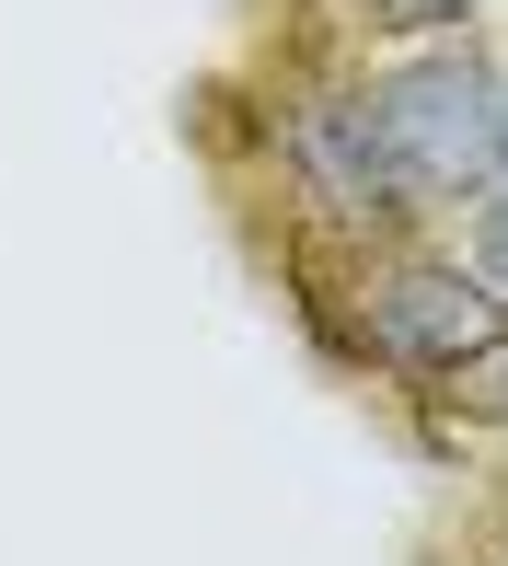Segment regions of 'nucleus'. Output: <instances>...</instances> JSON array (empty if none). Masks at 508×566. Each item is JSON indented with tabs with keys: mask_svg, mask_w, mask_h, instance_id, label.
<instances>
[{
	"mask_svg": "<svg viewBox=\"0 0 508 566\" xmlns=\"http://www.w3.org/2000/svg\"><path fill=\"white\" fill-rule=\"evenodd\" d=\"M474 405H486V417H497V428H508V347H497V358H486V370H474Z\"/></svg>",
	"mask_w": 508,
	"mask_h": 566,
	"instance_id": "nucleus-6",
	"label": "nucleus"
},
{
	"mask_svg": "<svg viewBox=\"0 0 508 566\" xmlns=\"http://www.w3.org/2000/svg\"><path fill=\"white\" fill-rule=\"evenodd\" d=\"M497 186H508V82H497Z\"/></svg>",
	"mask_w": 508,
	"mask_h": 566,
	"instance_id": "nucleus-7",
	"label": "nucleus"
},
{
	"mask_svg": "<svg viewBox=\"0 0 508 566\" xmlns=\"http://www.w3.org/2000/svg\"><path fill=\"white\" fill-rule=\"evenodd\" d=\"M289 163H300V186H313L336 220H404L416 209L370 82H336V93H313V105H289Z\"/></svg>",
	"mask_w": 508,
	"mask_h": 566,
	"instance_id": "nucleus-3",
	"label": "nucleus"
},
{
	"mask_svg": "<svg viewBox=\"0 0 508 566\" xmlns=\"http://www.w3.org/2000/svg\"><path fill=\"white\" fill-rule=\"evenodd\" d=\"M370 23H393V35H451V23H474V0H370Z\"/></svg>",
	"mask_w": 508,
	"mask_h": 566,
	"instance_id": "nucleus-5",
	"label": "nucleus"
},
{
	"mask_svg": "<svg viewBox=\"0 0 508 566\" xmlns=\"http://www.w3.org/2000/svg\"><path fill=\"white\" fill-rule=\"evenodd\" d=\"M359 324H370V358H393V370H416V381H474L508 347V301L474 266H451V254L381 266L359 290Z\"/></svg>",
	"mask_w": 508,
	"mask_h": 566,
	"instance_id": "nucleus-2",
	"label": "nucleus"
},
{
	"mask_svg": "<svg viewBox=\"0 0 508 566\" xmlns=\"http://www.w3.org/2000/svg\"><path fill=\"white\" fill-rule=\"evenodd\" d=\"M474 277H486V290L508 301V186H486V197H474Z\"/></svg>",
	"mask_w": 508,
	"mask_h": 566,
	"instance_id": "nucleus-4",
	"label": "nucleus"
},
{
	"mask_svg": "<svg viewBox=\"0 0 508 566\" xmlns=\"http://www.w3.org/2000/svg\"><path fill=\"white\" fill-rule=\"evenodd\" d=\"M497 82L508 70H486L474 46H416V59H393L370 82L416 209H463V197L497 186Z\"/></svg>",
	"mask_w": 508,
	"mask_h": 566,
	"instance_id": "nucleus-1",
	"label": "nucleus"
}]
</instances>
